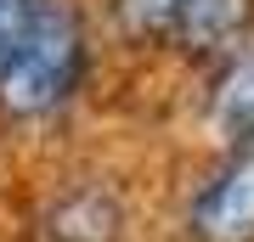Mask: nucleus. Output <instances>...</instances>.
Wrapping results in <instances>:
<instances>
[{
  "label": "nucleus",
  "instance_id": "nucleus-1",
  "mask_svg": "<svg viewBox=\"0 0 254 242\" xmlns=\"http://www.w3.org/2000/svg\"><path fill=\"white\" fill-rule=\"evenodd\" d=\"M85 73V23L73 0H40L23 40L0 68V113L6 118H46L79 90Z\"/></svg>",
  "mask_w": 254,
  "mask_h": 242
},
{
  "label": "nucleus",
  "instance_id": "nucleus-2",
  "mask_svg": "<svg viewBox=\"0 0 254 242\" xmlns=\"http://www.w3.org/2000/svg\"><path fill=\"white\" fill-rule=\"evenodd\" d=\"M254 0H113V17L130 40L175 45V51H215L237 40Z\"/></svg>",
  "mask_w": 254,
  "mask_h": 242
},
{
  "label": "nucleus",
  "instance_id": "nucleus-3",
  "mask_svg": "<svg viewBox=\"0 0 254 242\" xmlns=\"http://www.w3.org/2000/svg\"><path fill=\"white\" fill-rule=\"evenodd\" d=\"M198 242H254V158H232L192 197Z\"/></svg>",
  "mask_w": 254,
  "mask_h": 242
},
{
  "label": "nucleus",
  "instance_id": "nucleus-4",
  "mask_svg": "<svg viewBox=\"0 0 254 242\" xmlns=\"http://www.w3.org/2000/svg\"><path fill=\"white\" fill-rule=\"evenodd\" d=\"M57 242H113L119 237V203L108 192H73V197L51 214Z\"/></svg>",
  "mask_w": 254,
  "mask_h": 242
},
{
  "label": "nucleus",
  "instance_id": "nucleus-5",
  "mask_svg": "<svg viewBox=\"0 0 254 242\" xmlns=\"http://www.w3.org/2000/svg\"><path fill=\"white\" fill-rule=\"evenodd\" d=\"M215 118L226 124L232 135H254V56H237V62L220 73L215 85Z\"/></svg>",
  "mask_w": 254,
  "mask_h": 242
},
{
  "label": "nucleus",
  "instance_id": "nucleus-6",
  "mask_svg": "<svg viewBox=\"0 0 254 242\" xmlns=\"http://www.w3.org/2000/svg\"><path fill=\"white\" fill-rule=\"evenodd\" d=\"M34 6H40V0H0V68H6L11 45L23 40V28H28V17H34Z\"/></svg>",
  "mask_w": 254,
  "mask_h": 242
}]
</instances>
